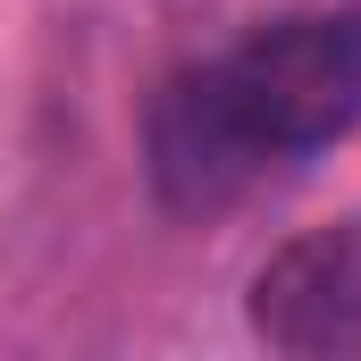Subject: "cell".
Wrapping results in <instances>:
<instances>
[{
	"label": "cell",
	"mask_w": 361,
	"mask_h": 361,
	"mask_svg": "<svg viewBox=\"0 0 361 361\" xmlns=\"http://www.w3.org/2000/svg\"><path fill=\"white\" fill-rule=\"evenodd\" d=\"M252 336L302 361L361 353V227H311L252 277Z\"/></svg>",
	"instance_id": "obj_2"
},
{
	"label": "cell",
	"mask_w": 361,
	"mask_h": 361,
	"mask_svg": "<svg viewBox=\"0 0 361 361\" xmlns=\"http://www.w3.org/2000/svg\"><path fill=\"white\" fill-rule=\"evenodd\" d=\"M361 126V8H294L193 59L152 101V193L219 219L252 185L302 169Z\"/></svg>",
	"instance_id": "obj_1"
}]
</instances>
